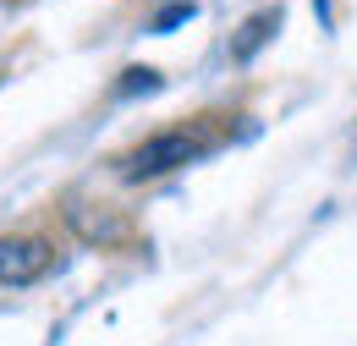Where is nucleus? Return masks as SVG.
<instances>
[{
    "label": "nucleus",
    "instance_id": "nucleus-2",
    "mask_svg": "<svg viewBox=\"0 0 357 346\" xmlns=\"http://www.w3.org/2000/svg\"><path fill=\"white\" fill-rule=\"evenodd\" d=\"M61 220H66V231L77 236V242H89V248H121V242H132V225L121 220V209H110V204H83V198H66L61 204Z\"/></svg>",
    "mask_w": 357,
    "mask_h": 346
},
{
    "label": "nucleus",
    "instance_id": "nucleus-4",
    "mask_svg": "<svg viewBox=\"0 0 357 346\" xmlns=\"http://www.w3.org/2000/svg\"><path fill=\"white\" fill-rule=\"evenodd\" d=\"M275 33H280V6H259V11L236 28V39H231V61H236V66H248V61H253Z\"/></svg>",
    "mask_w": 357,
    "mask_h": 346
},
{
    "label": "nucleus",
    "instance_id": "nucleus-6",
    "mask_svg": "<svg viewBox=\"0 0 357 346\" xmlns=\"http://www.w3.org/2000/svg\"><path fill=\"white\" fill-rule=\"evenodd\" d=\"M192 11H198V0H176V6H165V11H160V17L149 22V28H154V33H171V28H181V22L192 17Z\"/></svg>",
    "mask_w": 357,
    "mask_h": 346
},
{
    "label": "nucleus",
    "instance_id": "nucleus-5",
    "mask_svg": "<svg viewBox=\"0 0 357 346\" xmlns=\"http://www.w3.org/2000/svg\"><path fill=\"white\" fill-rule=\"evenodd\" d=\"M154 88H160V72H154V66H127L121 83H116V93L132 99V93H154Z\"/></svg>",
    "mask_w": 357,
    "mask_h": 346
},
{
    "label": "nucleus",
    "instance_id": "nucleus-1",
    "mask_svg": "<svg viewBox=\"0 0 357 346\" xmlns=\"http://www.w3.org/2000/svg\"><path fill=\"white\" fill-rule=\"evenodd\" d=\"M215 143H220V132H209L204 121L149 132L143 143H132V149L116 160V176H121V181H160V176H171V171H181V165H192V160H204Z\"/></svg>",
    "mask_w": 357,
    "mask_h": 346
},
{
    "label": "nucleus",
    "instance_id": "nucleus-3",
    "mask_svg": "<svg viewBox=\"0 0 357 346\" xmlns=\"http://www.w3.org/2000/svg\"><path fill=\"white\" fill-rule=\"evenodd\" d=\"M55 269V242L50 236H0V286H33Z\"/></svg>",
    "mask_w": 357,
    "mask_h": 346
}]
</instances>
